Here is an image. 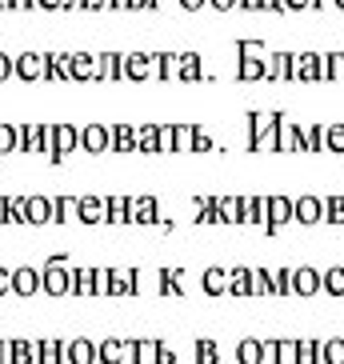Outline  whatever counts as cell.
<instances>
[{"mask_svg": "<svg viewBox=\"0 0 344 364\" xmlns=\"http://www.w3.org/2000/svg\"><path fill=\"white\" fill-rule=\"evenodd\" d=\"M120 356H124V348H120V344H104V360L108 364H117Z\"/></svg>", "mask_w": 344, "mask_h": 364, "instance_id": "cell-31", "label": "cell"}, {"mask_svg": "<svg viewBox=\"0 0 344 364\" xmlns=\"http://www.w3.org/2000/svg\"><path fill=\"white\" fill-rule=\"evenodd\" d=\"M152 216H156V200H152V196L136 200V220H152Z\"/></svg>", "mask_w": 344, "mask_h": 364, "instance_id": "cell-26", "label": "cell"}, {"mask_svg": "<svg viewBox=\"0 0 344 364\" xmlns=\"http://www.w3.org/2000/svg\"><path fill=\"white\" fill-rule=\"evenodd\" d=\"M296 364H321V341H312V336L296 341Z\"/></svg>", "mask_w": 344, "mask_h": 364, "instance_id": "cell-18", "label": "cell"}, {"mask_svg": "<svg viewBox=\"0 0 344 364\" xmlns=\"http://www.w3.org/2000/svg\"><path fill=\"white\" fill-rule=\"evenodd\" d=\"M129 73L136 76V80H140V76H149V60H144V56H132V60H129Z\"/></svg>", "mask_w": 344, "mask_h": 364, "instance_id": "cell-28", "label": "cell"}, {"mask_svg": "<svg viewBox=\"0 0 344 364\" xmlns=\"http://www.w3.org/2000/svg\"><path fill=\"white\" fill-rule=\"evenodd\" d=\"M292 80H304V85H316V80H324V53H296Z\"/></svg>", "mask_w": 344, "mask_h": 364, "instance_id": "cell-3", "label": "cell"}, {"mask_svg": "<svg viewBox=\"0 0 344 364\" xmlns=\"http://www.w3.org/2000/svg\"><path fill=\"white\" fill-rule=\"evenodd\" d=\"M237 56H264V44L260 41H237Z\"/></svg>", "mask_w": 344, "mask_h": 364, "instance_id": "cell-25", "label": "cell"}, {"mask_svg": "<svg viewBox=\"0 0 344 364\" xmlns=\"http://www.w3.org/2000/svg\"><path fill=\"white\" fill-rule=\"evenodd\" d=\"M140 149H144V152L156 149V129H140Z\"/></svg>", "mask_w": 344, "mask_h": 364, "instance_id": "cell-30", "label": "cell"}, {"mask_svg": "<svg viewBox=\"0 0 344 364\" xmlns=\"http://www.w3.org/2000/svg\"><path fill=\"white\" fill-rule=\"evenodd\" d=\"M292 68H296V53L264 56V80H292Z\"/></svg>", "mask_w": 344, "mask_h": 364, "instance_id": "cell-6", "label": "cell"}, {"mask_svg": "<svg viewBox=\"0 0 344 364\" xmlns=\"http://www.w3.org/2000/svg\"><path fill=\"white\" fill-rule=\"evenodd\" d=\"M237 80H264V56H240L237 60Z\"/></svg>", "mask_w": 344, "mask_h": 364, "instance_id": "cell-13", "label": "cell"}, {"mask_svg": "<svg viewBox=\"0 0 344 364\" xmlns=\"http://www.w3.org/2000/svg\"><path fill=\"white\" fill-rule=\"evenodd\" d=\"M264 364H296V341H264Z\"/></svg>", "mask_w": 344, "mask_h": 364, "instance_id": "cell-8", "label": "cell"}, {"mask_svg": "<svg viewBox=\"0 0 344 364\" xmlns=\"http://www.w3.org/2000/svg\"><path fill=\"white\" fill-rule=\"evenodd\" d=\"M276 152H304V136H301V124H292L289 117L276 124Z\"/></svg>", "mask_w": 344, "mask_h": 364, "instance_id": "cell-7", "label": "cell"}, {"mask_svg": "<svg viewBox=\"0 0 344 364\" xmlns=\"http://www.w3.org/2000/svg\"><path fill=\"white\" fill-rule=\"evenodd\" d=\"M228 296H252V268H228Z\"/></svg>", "mask_w": 344, "mask_h": 364, "instance_id": "cell-12", "label": "cell"}, {"mask_svg": "<svg viewBox=\"0 0 344 364\" xmlns=\"http://www.w3.org/2000/svg\"><path fill=\"white\" fill-rule=\"evenodd\" d=\"M193 360L196 364H220V344H216V341H208V336H205V341H196L193 344Z\"/></svg>", "mask_w": 344, "mask_h": 364, "instance_id": "cell-17", "label": "cell"}, {"mask_svg": "<svg viewBox=\"0 0 344 364\" xmlns=\"http://www.w3.org/2000/svg\"><path fill=\"white\" fill-rule=\"evenodd\" d=\"M324 80H344V53H324Z\"/></svg>", "mask_w": 344, "mask_h": 364, "instance_id": "cell-20", "label": "cell"}, {"mask_svg": "<svg viewBox=\"0 0 344 364\" xmlns=\"http://www.w3.org/2000/svg\"><path fill=\"white\" fill-rule=\"evenodd\" d=\"M292 220H296V225H304V228L324 225V196H316V193L292 196Z\"/></svg>", "mask_w": 344, "mask_h": 364, "instance_id": "cell-1", "label": "cell"}, {"mask_svg": "<svg viewBox=\"0 0 344 364\" xmlns=\"http://www.w3.org/2000/svg\"><path fill=\"white\" fill-rule=\"evenodd\" d=\"M205 4H208V0H181V9H184V12H200Z\"/></svg>", "mask_w": 344, "mask_h": 364, "instance_id": "cell-35", "label": "cell"}, {"mask_svg": "<svg viewBox=\"0 0 344 364\" xmlns=\"http://www.w3.org/2000/svg\"><path fill=\"white\" fill-rule=\"evenodd\" d=\"M117 149H132V132L129 129H117Z\"/></svg>", "mask_w": 344, "mask_h": 364, "instance_id": "cell-32", "label": "cell"}, {"mask_svg": "<svg viewBox=\"0 0 344 364\" xmlns=\"http://www.w3.org/2000/svg\"><path fill=\"white\" fill-rule=\"evenodd\" d=\"M240 12H260V0H237Z\"/></svg>", "mask_w": 344, "mask_h": 364, "instance_id": "cell-36", "label": "cell"}, {"mask_svg": "<svg viewBox=\"0 0 344 364\" xmlns=\"http://www.w3.org/2000/svg\"><path fill=\"white\" fill-rule=\"evenodd\" d=\"M321 364H344V336L321 341Z\"/></svg>", "mask_w": 344, "mask_h": 364, "instance_id": "cell-15", "label": "cell"}, {"mask_svg": "<svg viewBox=\"0 0 344 364\" xmlns=\"http://www.w3.org/2000/svg\"><path fill=\"white\" fill-rule=\"evenodd\" d=\"M156 364H176V348H168V344H156Z\"/></svg>", "mask_w": 344, "mask_h": 364, "instance_id": "cell-29", "label": "cell"}, {"mask_svg": "<svg viewBox=\"0 0 344 364\" xmlns=\"http://www.w3.org/2000/svg\"><path fill=\"white\" fill-rule=\"evenodd\" d=\"M220 220L225 225H240V196H220Z\"/></svg>", "mask_w": 344, "mask_h": 364, "instance_id": "cell-22", "label": "cell"}, {"mask_svg": "<svg viewBox=\"0 0 344 364\" xmlns=\"http://www.w3.org/2000/svg\"><path fill=\"white\" fill-rule=\"evenodd\" d=\"M284 225H292V196L276 193V196H269V225H264V232L276 236Z\"/></svg>", "mask_w": 344, "mask_h": 364, "instance_id": "cell-4", "label": "cell"}, {"mask_svg": "<svg viewBox=\"0 0 344 364\" xmlns=\"http://www.w3.org/2000/svg\"><path fill=\"white\" fill-rule=\"evenodd\" d=\"M216 149V140L208 136L205 129H200V124H196V136H193V152H213Z\"/></svg>", "mask_w": 344, "mask_h": 364, "instance_id": "cell-24", "label": "cell"}, {"mask_svg": "<svg viewBox=\"0 0 344 364\" xmlns=\"http://www.w3.org/2000/svg\"><path fill=\"white\" fill-rule=\"evenodd\" d=\"M176 80H205V56H200V53H181Z\"/></svg>", "mask_w": 344, "mask_h": 364, "instance_id": "cell-9", "label": "cell"}, {"mask_svg": "<svg viewBox=\"0 0 344 364\" xmlns=\"http://www.w3.org/2000/svg\"><path fill=\"white\" fill-rule=\"evenodd\" d=\"M321 289H324V277L312 264L292 268V296H316Z\"/></svg>", "mask_w": 344, "mask_h": 364, "instance_id": "cell-5", "label": "cell"}, {"mask_svg": "<svg viewBox=\"0 0 344 364\" xmlns=\"http://www.w3.org/2000/svg\"><path fill=\"white\" fill-rule=\"evenodd\" d=\"M284 120V112H269V108H252L248 112V140H260V136H272L276 132V124Z\"/></svg>", "mask_w": 344, "mask_h": 364, "instance_id": "cell-2", "label": "cell"}, {"mask_svg": "<svg viewBox=\"0 0 344 364\" xmlns=\"http://www.w3.org/2000/svg\"><path fill=\"white\" fill-rule=\"evenodd\" d=\"M132 4H152V0H132Z\"/></svg>", "mask_w": 344, "mask_h": 364, "instance_id": "cell-39", "label": "cell"}, {"mask_svg": "<svg viewBox=\"0 0 344 364\" xmlns=\"http://www.w3.org/2000/svg\"><path fill=\"white\" fill-rule=\"evenodd\" d=\"M208 9H216V12H228V9H237V0H208Z\"/></svg>", "mask_w": 344, "mask_h": 364, "instance_id": "cell-34", "label": "cell"}, {"mask_svg": "<svg viewBox=\"0 0 344 364\" xmlns=\"http://www.w3.org/2000/svg\"><path fill=\"white\" fill-rule=\"evenodd\" d=\"M272 296H292V268H269Z\"/></svg>", "mask_w": 344, "mask_h": 364, "instance_id": "cell-19", "label": "cell"}, {"mask_svg": "<svg viewBox=\"0 0 344 364\" xmlns=\"http://www.w3.org/2000/svg\"><path fill=\"white\" fill-rule=\"evenodd\" d=\"M237 364H264V341L244 336V341L237 344Z\"/></svg>", "mask_w": 344, "mask_h": 364, "instance_id": "cell-10", "label": "cell"}, {"mask_svg": "<svg viewBox=\"0 0 344 364\" xmlns=\"http://www.w3.org/2000/svg\"><path fill=\"white\" fill-rule=\"evenodd\" d=\"M172 136H176V152H193L196 124H172Z\"/></svg>", "mask_w": 344, "mask_h": 364, "instance_id": "cell-21", "label": "cell"}, {"mask_svg": "<svg viewBox=\"0 0 344 364\" xmlns=\"http://www.w3.org/2000/svg\"><path fill=\"white\" fill-rule=\"evenodd\" d=\"M252 296H272V277H269V268H252Z\"/></svg>", "mask_w": 344, "mask_h": 364, "instance_id": "cell-23", "label": "cell"}, {"mask_svg": "<svg viewBox=\"0 0 344 364\" xmlns=\"http://www.w3.org/2000/svg\"><path fill=\"white\" fill-rule=\"evenodd\" d=\"M200 289H205L208 296H225V292H228V268H205Z\"/></svg>", "mask_w": 344, "mask_h": 364, "instance_id": "cell-11", "label": "cell"}, {"mask_svg": "<svg viewBox=\"0 0 344 364\" xmlns=\"http://www.w3.org/2000/svg\"><path fill=\"white\" fill-rule=\"evenodd\" d=\"M312 9H333V0H312Z\"/></svg>", "mask_w": 344, "mask_h": 364, "instance_id": "cell-37", "label": "cell"}, {"mask_svg": "<svg viewBox=\"0 0 344 364\" xmlns=\"http://www.w3.org/2000/svg\"><path fill=\"white\" fill-rule=\"evenodd\" d=\"M321 277H324V289L321 292H328V296H344V264L324 268Z\"/></svg>", "mask_w": 344, "mask_h": 364, "instance_id": "cell-16", "label": "cell"}, {"mask_svg": "<svg viewBox=\"0 0 344 364\" xmlns=\"http://www.w3.org/2000/svg\"><path fill=\"white\" fill-rule=\"evenodd\" d=\"M333 9H340V12H344V0H333Z\"/></svg>", "mask_w": 344, "mask_h": 364, "instance_id": "cell-38", "label": "cell"}, {"mask_svg": "<svg viewBox=\"0 0 344 364\" xmlns=\"http://www.w3.org/2000/svg\"><path fill=\"white\" fill-rule=\"evenodd\" d=\"M136 360L140 364H156V344H149V341L136 344Z\"/></svg>", "mask_w": 344, "mask_h": 364, "instance_id": "cell-27", "label": "cell"}, {"mask_svg": "<svg viewBox=\"0 0 344 364\" xmlns=\"http://www.w3.org/2000/svg\"><path fill=\"white\" fill-rule=\"evenodd\" d=\"M324 132H328V124H301L304 152H324Z\"/></svg>", "mask_w": 344, "mask_h": 364, "instance_id": "cell-14", "label": "cell"}, {"mask_svg": "<svg viewBox=\"0 0 344 364\" xmlns=\"http://www.w3.org/2000/svg\"><path fill=\"white\" fill-rule=\"evenodd\" d=\"M284 9H289V12H304V9H312V0H284Z\"/></svg>", "mask_w": 344, "mask_h": 364, "instance_id": "cell-33", "label": "cell"}]
</instances>
